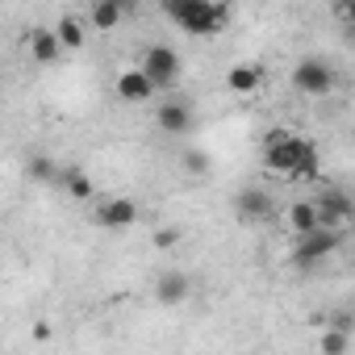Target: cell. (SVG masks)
<instances>
[{"label": "cell", "instance_id": "cell-1", "mask_svg": "<svg viewBox=\"0 0 355 355\" xmlns=\"http://www.w3.org/2000/svg\"><path fill=\"white\" fill-rule=\"evenodd\" d=\"M263 167L272 175H288V180H309L318 175V146L297 130H272L263 138Z\"/></svg>", "mask_w": 355, "mask_h": 355}, {"label": "cell", "instance_id": "cell-2", "mask_svg": "<svg viewBox=\"0 0 355 355\" xmlns=\"http://www.w3.org/2000/svg\"><path fill=\"white\" fill-rule=\"evenodd\" d=\"M163 13L193 38H214L230 21V5L222 0H163Z\"/></svg>", "mask_w": 355, "mask_h": 355}, {"label": "cell", "instance_id": "cell-3", "mask_svg": "<svg viewBox=\"0 0 355 355\" xmlns=\"http://www.w3.org/2000/svg\"><path fill=\"white\" fill-rule=\"evenodd\" d=\"M343 239H347V230L313 226V230L297 234V243H293V263H297V268H313V263H322L326 255H334V251L343 247Z\"/></svg>", "mask_w": 355, "mask_h": 355}, {"label": "cell", "instance_id": "cell-4", "mask_svg": "<svg viewBox=\"0 0 355 355\" xmlns=\"http://www.w3.org/2000/svg\"><path fill=\"white\" fill-rule=\"evenodd\" d=\"M138 71L155 84V92H163V88H171L175 80H180V55H175L171 46H146Z\"/></svg>", "mask_w": 355, "mask_h": 355}, {"label": "cell", "instance_id": "cell-5", "mask_svg": "<svg viewBox=\"0 0 355 355\" xmlns=\"http://www.w3.org/2000/svg\"><path fill=\"white\" fill-rule=\"evenodd\" d=\"M334 84H338V76H334V67L322 63V59H301L297 71H293V92H297V96H330Z\"/></svg>", "mask_w": 355, "mask_h": 355}, {"label": "cell", "instance_id": "cell-6", "mask_svg": "<svg viewBox=\"0 0 355 355\" xmlns=\"http://www.w3.org/2000/svg\"><path fill=\"white\" fill-rule=\"evenodd\" d=\"M155 125L163 134H171V138H184L193 130V105L189 101H163L155 109Z\"/></svg>", "mask_w": 355, "mask_h": 355}, {"label": "cell", "instance_id": "cell-7", "mask_svg": "<svg viewBox=\"0 0 355 355\" xmlns=\"http://www.w3.org/2000/svg\"><path fill=\"white\" fill-rule=\"evenodd\" d=\"M26 51H30V59L38 63V67H51V63H59L67 51L59 46V38H55V30L51 26H34L30 34H26Z\"/></svg>", "mask_w": 355, "mask_h": 355}, {"label": "cell", "instance_id": "cell-8", "mask_svg": "<svg viewBox=\"0 0 355 355\" xmlns=\"http://www.w3.org/2000/svg\"><path fill=\"white\" fill-rule=\"evenodd\" d=\"M189 293H193V280H189V272H180V268H171V272H163V276L155 280V301H159V305H184Z\"/></svg>", "mask_w": 355, "mask_h": 355}, {"label": "cell", "instance_id": "cell-9", "mask_svg": "<svg viewBox=\"0 0 355 355\" xmlns=\"http://www.w3.org/2000/svg\"><path fill=\"white\" fill-rule=\"evenodd\" d=\"M134 222H138V205L130 197H113L96 209V226H105V230H130Z\"/></svg>", "mask_w": 355, "mask_h": 355}, {"label": "cell", "instance_id": "cell-10", "mask_svg": "<svg viewBox=\"0 0 355 355\" xmlns=\"http://www.w3.org/2000/svg\"><path fill=\"white\" fill-rule=\"evenodd\" d=\"M113 88H117V96H121V101H130V105H146V101L155 96V84H150V80H146L138 67H125V71H117Z\"/></svg>", "mask_w": 355, "mask_h": 355}, {"label": "cell", "instance_id": "cell-11", "mask_svg": "<svg viewBox=\"0 0 355 355\" xmlns=\"http://www.w3.org/2000/svg\"><path fill=\"white\" fill-rule=\"evenodd\" d=\"M313 205H318V226L347 230V222H351V201H347L343 193H322V197H313Z\"/></svg>", "mask_w": 355, "mask_h": 355}, {"label": "cell", "instance_id": "cell-12", "mask_svg": "<svg viewBox=\"0 0 355 355\" xmlns=\"http://www.w3.org/2000/svg\"><path fill=\"white\" fill-rule=\"evenodd\" d=\"M234 214H239V222H263V218H272V197L263 189H243L234 197Z\"/></svg>", "mask_w": 355, "mask_h": 355}, {"label": "cell", "instance_id": "cell-13", "mask_svg": "<svg viewBox=\"0 0 355 355\" xmlns=\"http://www.w3.org/2000/svg\"><path fill=\"white\" fill-rule=\"evenodd\" d=\"M226 88H230L234 96H255V92L263 88V67H255V63L230 67V71H226Z\"/></svg>", "mask_w": 355, "mask_h": 355}, {"label": "cell", "instance_id": "cell-14", "mask_svg": "<svg viewBox=\"0 0 355 355\" xmlns=\"http://www.w3.org/2000/svg\"><path fill=\"white\" fill-rule=\"evenodd\" d=\"M51 30H55V38H59V46H63V51H80V46L88 42V30H84V21H80L76 13H63Z\"/></svg>", "mask_w": 355, "mask_h": 355}, {"label": "cell", "instance_id": "cell-15", "mask_svg": "<svg viewBox=\"0 0 355 355\" xmlns=\"http://www.w3.org/2000/svg\"><path fill=\"white\" fill-rule=\"evenodd\" d=\"M121 21H125V9H121V5H113V0H92V13H88V26H92V30L113 34Z\"/></svg>", "mask_w": 355, "mask_h": 355}, {"label": "cell", "instance_id": "cell-16", "mask_svg": "<svg viewBox=\"0 0 355 355\" xmlns=\"http://www.w3.org/2000/svg\"><path fill=\"white\" fill-rule=\"evenodd\" d=\"M284 226H288L293 234H305V230H313V226H318V205H313V197H305V201H293V205L284 209Z\"/></svg>", "mask_w": 355, "mask_h": 355}, {"label": "cell", "instance_id": "cell-17", "mask_svg": "<svg viewBox=\"0 0 355 355\" xmlns=\"http://www.w3.org/2000/svg\"><path fill=\"white\" fill-rule=\"evenodd\" d=\"M55 171H59V167H55L51 155H30V159H26V175H30L34 184H51V180H55Z\"/></svg>", "mask_w": 355, "mask_h": 355}, {"label": "cell", "instance_id": "cell-18", "mask_svg": "<svg viewBox=\"0 0 355 355\" xmlns=\"http://www.w3.org/2000/svg\"><path fill=\"white\" fill-rule=\"evenodd\" d=\"M347 351H351V330L330 326V330L322 334V355H347Z\"/></svg>", "mask_w": 355, "mask_h": 355}, {"label": "cell", "instance_id": "cell-19", "mask_svg": "<svg viewBox=\"0 0 355 355\" xmlns=\"http://www.w3.org/2000/svg\"><path fill=\"white\" fill-rule=\"evenodd\" d=\"M180 163H184V171H189V175H205V171H209V155H205V150H197V146H193V150H184V159H180Z\"/></svg>", "mask_w": 355, "mask_h": 355}, {"label": "cell", "instance_id": "cell-20", "mask_svg": "<svg viewBox=\"0 0 355 355\" xmlns=\"http://www.w3.org/2000/svg\"><path fill=\"white\" fill-rule=\"evenodd\" d=\"M150 243H155V247H159V251H171V247H175V243H180V230H171V226H159V230H155V239H150Z\"/></svg>", "mask_w": 355, "mask_h": 355}, {"label": "cell", "instance_id": "cell-21", "mask_svg": "<svg viewBox=\"0 0 355 355\" xmlns=\"http://www.w3.org/2000/svg\"><path fill=\"white\" fill-rule=\"evenodd\" d=\"M34 338H38V343H46V338H51V326H46V322H38V326H34Z\"/></svg>", "mask_w": 355, "mask_h": 355}, {"label": "cell", "instance_id": "cell-22", "mask_svg": "<svg viewBox=\"0 0 355 355\" xmlns=\"http://www.w3.org/2000/svg\"><path fill=\"white\" fill-rule=\"evenodd\" d=\"M113 5H121V9L130 13V9H134V0H113Z\"/></svg>", "mask_w": 355, "mask_h": 355}, {"label": "cell", "instance_id": "cell-23", "mask_svg": "<svg viewBox=\"0 0 355 355\" xmlns=\"http://www.w3.org/2000/svg\"><path fill=\"white\" fill-rule=\"evenodd\" d=\"M222 5H230V0H222Z\"/></svg>", "mask_w": 355, "mask_h": 355}]
</instances>
